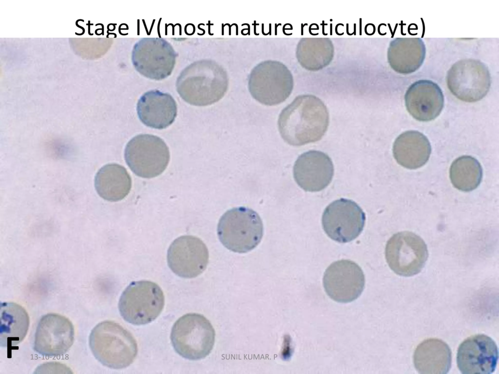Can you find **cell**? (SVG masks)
I'll use <instances>...</instances> for the list:
<instances>
[{"instance_id": "23", "label": "cell", "mask_w": 499, "mask_h": 374, "mask_svg": "<svg viewBox=\"0 0 499 374\" xmlns=\"http://www.w3.org/2000/svg\"><path fill=\"white\" fill-rule=\"evenodd\" d=\"M30 320L25 309L14 302L0 305V345L11 347L17 345L25 338Z\"/></svg>"}, {"instance_id": "16", "label": "cell", "mask_w": 499, "mask_h": 374, "mask_svg": "<svg viewBox=\"0 0 499 374\" xmlns=\"http://www.w3.org/2000/svg\"><path fill=\"white\" fill-rule=\"evenodd\" d=\"M293 173L295 182L301 188L306 191L316 192L323 190L330 183L334 167L326 154L311 150L297 158Z\"/></svg>"}, {"instance_id": "12", "label": "cell", "mask_w": 499, "mask_h": 374, "mask_svg": "<svg viewBox=\"0 0 499 374\" xmlns=\"http://www.w3.org/2000/svg\"><path fill=\"white\" fill-rule=\"evenodd\" d=\"M209 254L206 244L192 235L180 236L170 245L167 252L168 264L176 275L193 278L206 268Z\"/></svg>"}, {"instance_id": "20", "label": "cell", "mask_w": 499, "mask_h": 374, "mask_svg": "<svg viewBox=\"0 0 499 374\" xmlns=\"http://www.w3.org/2000/svg\"><path fill=\"white\" fill-rule=\"evenodd\" d=\"M413 359L415 367L420 374H445L451 367L452 353L445 342L430 338L418 345Z\"/></svg>"}, {"instance_id": "5", "label": "cell", "mask_w": 499, "mask_h": 374, "mask_svg": "<svg viewBox=\"0 0 499 374\" xmlns=\"http://www.w3.org/2000/svg\"><path fill=\"white\" fill-rule=\"evenodd\" d=\"M165 303L163 291L149 280L132 282L123 292L118 302L120 314L126 321L140 325L154 321Z\"/></svg>"}, {"instance_id": "14", "label": "cell", "mask_w": 499, "mask_h": 374, "mask_svg": "<svg viewBox=\"0 0 499 374\" xmlns=\"http://www.w3.org/2000/svg\"><path fill=\"white\" fill-rule=\"evenodd\" d=\"M498 349L495 342L484 334L470 336L460 345L457 362L463 374L493 373L498 360Z\"/></svg>"}, {"instance_id": "21", "label": "cell", "mask_w": 499, "mask_h": 374, "mask_svg": "<svg viewBox=\"0 0 499 374\" xmlns=\"http://www.w3.org/2000/svg\"><path fill=\"white\" fill-rule=\"evenodd\" d=\"M431 147L427 138L416 131L401 134L393 146L394 158L401 166L413 169L423 166L428 160Z\"/></svg>"}, {"instance_id": "17", "label": "cell", "mask_w": 499, "mask_h": 374, "mask_svg": "<svg viewBox=\"0 0 499 374\" xmlns=\"http://www.w3.org/2000/svg\"><path fill=\"white\" fill-rule=\"evenodd\" d=\"M404 100L408 112L415 119L423 122L435 119L444 105V96L440 87L426 79L412 83L405 93Z\"/></svg>"}, {"instance_id": "3", "label": "cell", "mask_w": 499, "mask_h": 374, "mask_svg": "<svg viewBox=\"0 0 499 374\" xmlns=\"http://www.w3.org/2000/svg\"><path fill=\"white\" fill-rule=\"evenodd\" d=\"M217 232L225 247L234 252L244 253L259 244L264 227L256 211L248 207L239 206L228 210L221 217Z\"/></svg>"}, {"instance_id": "19", "label": "cell", "mask_w": 499, "mask_h": 374, "mask_svg": "<svg viewBox=\"0 0 499 374\" xmlns=\"http://www.w3.org/2000/svg\"><path fill=\"white\" fill-rule=\"evenodd\" d=\"M425 53V46L422 38L397 37L389 44L387 59L395 71L402 74H409L422 66Z\"/></svg>"}, {"instance_id": "8", "label": "cell", "mask_w": 499, "mask_h": 374, "mask_svg": "<svg viewBox=\"0 0 499 374\" xmlns=\"http://www.w3.org/2000/svg\"><path fill=\"white\" fill-rule=\"evenodd\" d=\"M446 81L451 93L459 99L475 102L483 98L491 85L487 67L478 59H463L455 62L447 72Z\"/></svg>"}, {"instance_id": "22", "label": "cell", "mask_w": 499, "mask_h": 374, "mask_svg": "<svg viewBox=\"0 0 499 374\" xmlns=\"http://www.w3.org/2000/svg\"><path fill=\"white\" fill-rule=\"evenodd\" d=\"M96 189L104 200L120 201L129 193L132 179L126 168L117 164H109L97 172L95 180Z\"/></svg>"}, {"instance_id": "24", "label": "cell", "mask_w": 499, "mask_h": 374, "mask_svg": "<svg viewBox=\"0 0 499 374\" xmlns=\"http://www.w3.org/2000/svg\"><path fill=\"white\" fill-rule=\"evenodd\" d=\"M482 177L480 163L475 158L462 156L455 160L450 168V178L454 187L459 190L468 192L476 189Z\"/></svg>"}, {"instance_id": "13", "label": "cell", "mask_w": 499, "mask_h": 374, "mask_svg": "<svg viewBox=\"0 0 499 374\" xmlns=\"http://www.w3.org/2000/svg\"><path fill=\"white\" fill-rule=\"evenodd\" d=\"M74 340V329L70 320L58 314L49 313L38 324L33 348L42 355H61L69 350Z\"/></svg>"}, {"instance_id": "2", "label": "cell", "mask_w": 499, "mask_h": 374, "mask_svg": "<svg viewBox=\"0 0 499 374\" xmlns=\"http://www.w3.org/2000/svg\"><path fill=\"white\" fill-rule=\"evenodd\" d=\"M89 342L95 357L112 369L129 366L137 354V344L133 335L113 321L105 320L97 324L91 331Z\"/></svg>"}, {"instance_id": "25", "label": "cell", "mask_w": 499, "mask_h": 374, "mask_svg": "<svg viewBox=\"0 0 499 374\" xmlns=\"http://www.w3.org/2000/svg\"><path fill=\"white\" fill-rule=\"evenodd\" d=\"M302 42L300 50L301 63L312 71L328 65L333 56V45L327 38H307Z\"/></svg>"}, {"instance_id": "15", "label": "cell", "mask_w": 499, "mask_h": 374, "mask_svg": "<svg viewBox=\"0 0 499 374\" xmlns=\"http://www.w3.org/2000/svg\"><path fill=\"white\" fill-rule=\"evenodd\" d=\"M202 61H196L185 67L176 81V89L186 102L195 106L211 104L220 99L226 92L225 87L207 82Z\"/></svg>"}, {"instance_id": "11", "label": "cell", "mask_w": 499, "mask_h": 374, "mask_svg": "<svg viewBox=\"0 0 499 374\" xmlns=\"http://www.w3.org/2000/svg\"><path fill=\"white\" fill-rule=\"evenodd\" d=\"M365 284V275L361 268L349 260L332 262L323 277V285L327 295L333 300L342 303L357 299L362 294Z\"/></svg>"}, {"instance_id": "9", "label": "cell", "mask_w": 499, "mask_h": 374, "mask_svg": "<svg viewBox=\"0 0 499 374\" xmlns=\"http://www.w3.org/2000/svg\"><path fill=\"white\" fill-rule=\"evenodd\" d=\"M385 256L386 262L396 274L409 277L420 273L428 258L423 240L409 231L394 234L387 241Z\"/></svg>"}, {"instance_id": "18", "label": "cell", "mask_w": 499, "mask_h": 374, "mask_svg": "<svg viewBox=\"0 0 499 374\" xmlns=\"http://www.w3.org/2000/svg\"><path fill=\"white\" fill-rule=\"evenodd\" d=\"M136 111L140 120L146 126L163 129L174 121L177 104L169 94L157 90L145 92L138 100Z\"/></svg>"}, {"instance_id": "6", "label": "cell", "mask_w": 499, "mask_h": 374, "mask_svg": "<svg viewBox=\"0 0 499 374\" xmlns=\"http://www.w3.org/2000/svg\"><path fill=\"white\" fill-rule=\"evenodd\" d=\"M125 161L137 176L151 178L161 174L168 165V147L160 137L149 134L133 137L126 146Z\"/></svg>"}, {"instance_id": "4", "label": "cell", "mask_w": 499, "mask_h": 374, "mask_svg": "<svg viewBox=\"0 0 499 374\" xmlns=\"http://www.w3.org/2000/svg\"><path fill=\"white\" fill-rule=\"evenodd\" d=\"M215 337L210 321L202 315L189 313L174 323L171 339L175 351L190 360H199L208 355L213 349Z\"/></svg>"}, {"instance_id": "7", "label": "cell", "mask_w": 499, "mask_h": 374, "mask_svg": "<svg viewBox=\"0 0 499 374\" xmlns=\"http://www.w3.org/2000/svg\"><path fill=\"white\" fill-rule=\"evenodd\" d=\"M177 56L173 46L165 39L143 37L134 44L131 58L134 68L140 75L161 80L173 72Z\"/></svg>"}, {"instance_id": "1", "label": "cell", "mask_w": 499, "mask_h": 374, "mask_svg": "<svg viewBox=\"0 0 499 374\" xmlns=\"http://www.w3.org/2000/svg\"><path fill=\"white\" fill-rule=\"evenodd\" d=\"M328 124L329 114L326 105L311 94L297 97L282 111L278 120L282 138L295 146L320 140Z\"/></svg>"}, {"instance_id": "10", "label": "cell", "mask_w": 499, "mask_h": 374, "mask_svg": "<svg viewBox=\"0 0 499 374\" xmlns=\"http://www.w3.org/2000/svg\"><path fill=\"white\" fill-rule=\"evenodd\" d=\"M365 221L364 212L354 201L341 198L325 208L322 226L326 235L340 243L356 239L363 230Z\"/></svg>"}]
</instances>
